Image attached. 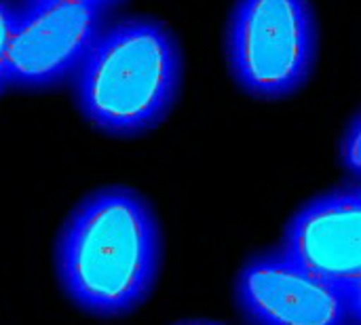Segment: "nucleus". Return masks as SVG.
I'll return each instance as SVG.
<instances>
[{
  "instance_id": "2",
  "label": "nucleus",
  "mask_w": 361,
  "mask_h": 325,
  "mask_svg": "<svg viewBox=\"0 0 361 325\" xmlns=\"http://www.w3.org/2000/svg\"><path fill=\"white\" fill-rule=\"evenodd\" d=\"M74 97L82 116L114 137L154 129L176 104L182 51L173 32L150 17H125L104 27L78 68Z\"/></svg>"
},
{
  "instance_id": "10",
  "label": "nucleus",
  "mask_w": 361,
  "mask_h": 325,
  "mask_svg": "<svg viewBox=\"0 0 361 325\" xmlns=\"http://www.w3.org/2000/svg\"><path fill=\"white\" fill-rule=\"evenodd\" d=\"M27 2H51V0H27ZM70 2H85V4H95V6L108 8L110 4H114V2H118V0H70Z\"/></svg>"
},
{
  "instance_id": "9",
  "label": "nucleus",
  "mask_w": 361,
  "mask_h": 325,
  "mask_svg": "<svg viewBox=\"0 0 361 325\" xmlns=\"http://www.w3.org/2000/svg\"><path fill=\"white\" fill-rule=\"evenodd\" d=\"M349 309H351V324L361 325V279L353 283L349 290Z\"/></svg>"
},
{
  "instance_id": "11",
  "label": "nucleus",
  "mask_w": 361,
  "mask_h": 325,
  "mask_svg": "<svg viewBox=\"0 0 361 325\" xmlns=\"http://www.w3.org/2000/svg\"><path fill=\"white\" fill-rule=\"evenodd\" d=\"M178 325H218V324H212V321H186V324H178Z\"/></svg>"
},
{
  "instance_id": "3",
  "label": "nucleus",
  "mask_w": 361,
  "mask_h": 325,
  "mask_svg": "<svg viewBox=\"0 0 361 325\" xmlns=\"http://www.w3.org/2000/svg\"><path fill=\"white\" fill-rule=\"evenodd\" d=\"M226 55L239 87L279 99L313 72L317 27L309 0H237L226 30Z\"/></svg>"
},
{
  "instance_id": "1",
  "label": "nucleus",
  "mask_w": 361,
  "mask_h": 325,
  "mask_svg": "<svg viewBox=\"0 0 361 325\" xmlns=\"http://www.w3.org/2000/svg\"><path fill=\"white\" fill-rule=\"evenodd\" d=\"M161 269V228L150 203L127 186L87 195L55 243V273L80 311L116 319L140 309Z\"/></svg>"
},
{
  "instance_id": "6",
  "label": "nucleus",
  "mask_w": 361,
  "mask_h": 325,
  "mask_svg": "<svg viewBox=\"0 0 361 325\" xmlns=\"http://www.w3.org/2000/svg\"><path fill=\"white\" fill-rule=\"evenodd\" d=\"M279 250L349 292L361 279V188L332 190L309 201L288 222Z\"/></svg>"
},
{
  "instance_id": "8",
  "label": "nucleus",
  "mask_w": 361,
  "mask_h": 325,
  "mask_svg": "<svg viewBox=\"0 0 361 325\" xmlns=\"http://www.w3.org/2000/svg\"><path fill=\"white\" fill-rule=\"evenodd\" d=\"M19 8L11 0H0V91L6 87V57H8V42L17 21Z\"/></svg>"
},
{
  "instance_id": "7",
  "label": "nucleus",
  "mask_w": 361,
  "mask_h": 325,
  "mask_svg": "<svg viewBox=\"0 0 361 325\" xmlns=\"http://www.w3.org/2000/svg\"><path fill=\"white\" fill-rule=\"evenodd\" d=\"M341 163L343 167L361 180V112L349 125L343 144H341Z\"/></svg>"
},
{
  "instance_id": "4",
  "label": "nucleus",
  "mask_w": 361,
  "mask_h": 325,
  "mask_svg": "<svg viewBox=\"0 0 361 325\" xmlns=\"http://www.w3.org/2000/svg\"><path fill=\"white\" fill-rule=\"evenodd\" d=\"M106 27V8L85 2H27L6 57V87L49 89L72 80Z\"/></svg>"
},
{
  "instance_id": "5",
  "label": "nucleus",
  "mask_w": 361,
  "mask_h": 325,
  "mask_svg": "<svg viewBox=\"0 0 361 325\" xmlns=\"http://www.w3.org/2000/svg\"><path fill=\"white\" fill-rule=\"evenodd\" d=\"M250 325H349V292L309 273L281 250L250 258L235 279Z\"/></svg>"
}]
</instances>
